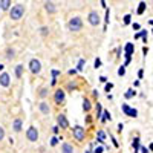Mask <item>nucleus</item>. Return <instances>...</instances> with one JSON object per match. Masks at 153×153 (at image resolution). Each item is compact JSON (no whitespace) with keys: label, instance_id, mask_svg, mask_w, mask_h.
<instances>
[{"label":"nucleus","instance_id":"423d86ee","mask_svg":"<svg viewBox=\"0 0 153 153\" xmlns=\"http://www.w3.org/2000/svg\"><path fill=\"white\" fill-rule=\"evenodd\" d=\"M87 20H89V23H91L92 26H98V25H100V16H98V12L97 11H91V12H89V16H87Z\"/></svg>","mask_w":153,"mask_h":153},{"label":"nucleus","instance_id":"09e8293b","mask_svg":"<svg viewBox=\"0 0 153 153\" xmlns=\"http://www.w3.org/2000/svg\"><path fill=\"white\" fill-rule=\"evenodd\" d=\"M69 74H71V75H74V74H76V71H75V69H71V71H69Z\"/></svg>","mask_w":153,"mask_h":153},{"label":"nucleus","instance_id":"a19ab883","mask_svg":"<svg viewBox=\"0 0 153 153\" xmlns=\"http://www.w3.org/2000/svg\"><path fill=\"white\" fill-rule=\"evenodd\" d=\"M68 87L72 91V89H76V84H75V83H69V86H68Z\"/></svg>","mask_w":153,"mask_h":153},{"label":"nucleus","instance_id":"39448f33","mask_svg":"<svg viewBox=\"0 0 153 153\" xmlns=\"http://www.w3.org/2000/svg\"><path fill=\"white\" fill-rule=\"evenodd\" d=\"M29 71H31L32 74H40V71H42V63L38 61L37 58H32V60L29 61Z\"/></svg>","mask_w":153,"mask_h":153},{"label":"nucleus","instance_id":"f8f14e48","mask_svg":"<svg viewBox=\"0 0 153 153\" xmlns=\"http://www.w3.org/2000/svg\"><path fill=\"white\" fill-rule=\"evenodd\" d=\"M45 8H46V11L49 12V14H54V12L57 11V8H55V5L52 2H46L45 3Z\"/></svg>","mask_w":153,"mask_h":153},{"label":"nucleus","instance_id":"4be33fe9","mask_svg":"<svg viewBox=\"0 0 153 153\" xmlns=\"http://www.w3.org/2000/svg\"><path fill=\"white\" fill-rule=\"evenodd\" d=\"M14 54H16V52H14V49H8V51H6V58L11 60L12 57H14Z\"/></svg>","mask_w":153,"mask_h":153},{"label":"nucleus","instance_id":"412c9836","mask_svg":"<svg viewBox=\"0 0 153 153\" xmlns=\"http://www.w3.org/2000/svg\"><path fill=\"white\" fill-rule=\"evenodd\" d=\"M144 11H146V3L141 2V3H139V8H138V14H143Z\"/></svg>","mask_w":153,"mask_h":153},{"label":"nucleus","instance_id":"58836bf2","mask_svg":"<svg viewBox=\"0 0 153 153\" xmlns=\"http://www.w3.org/2000/svg\"><path fill=\"white\" fill-rule=\"evenodd\" d=\"M60 74H61V72H60V71H55V69H54V71H52V76H54V78H55V80H57V76H58V75H60Z\"/></svg>","mask_w":153,"mask_h":153},{"label":"nucleus","instance_id":"1a4fd4ad","mask_svg":"<svg viewBox=\"0 0 153 153\" xmlns=\"http://www.w3.org/2000/svg\"><path fill=\"white\" fill-rule=\"evenodd\" d=\"M133 51H135L133 43H127V45H126V48H124V57H126V60H130V58H132Z\"/></svg>","mask_w":153,"mask_h":153},{"label":"nucleus","instance_id":"603ef678","mask_svg":"<svg viewBox=\"0 0 153 153\" xmlns=\"http://www.w3.org/2000/svg\"><path fill=\"white\" fill-rule=\"evenodd\" d=\"M135 153H138V152H135Z\"/></svg>","mask_w":153,"mask_h":153},{"label":"nucleus","instance_id":"b1692460","mask_svg":"<svg viewBox=\"0 0 153 153\" xmlns=\"http://www.w3.org/2000/svg\"><path fill=\"white\" fill-rule=\"evenodd\" d=\"M38 95H40L42 98H45V97L48 95V89H46V87H43V89H40V92H38Z\"/></svg>","mask_w":153,"mask_h":153},{"label":"nucleus","instance_id":"2f4dec72","mask_svg":"<svg viewBox=\"0 0 153 153\" xmlns=\"http://www.w3.org/2000/svg\"><path fill=\"white\" fill-rule=\"evenodd\" d=\"M103 152H104V147H103V146H98V147H97L92 153H103Z\"/></svg>","mask_w":153,"mask_h":153},{"label":"nucleus","instance_id":"3c124183","mask_svg":"<svg viewBox=\"0 0 153 153\" xmlns=\"http://www.w3.org/2000/svg\"><path fill=\"white\" fill-rule=\"evenodd\" d=\"M86 153H92V152H86Z\"/></svg>","mask_w":153,"mask_h":153},{"label":"nucleus","instance_id":"5701e85b","mask_svg":"<svg viewBox=\"0 0 153 153\" xmlns=\"http://www.w3.org/2000/svg\"><path fill=\"white\" fill-rule=\"evenodd\" d=\"M101 113H103V109H101V104H97V118H101Z\"/></svg>","mask_w":153,"mask_h":153},{"label":"nucleus","instance_id":"f704fd0d","mask_svg":"<svg viewBox=\"0 0 153 153\" xmlns=\"http://www.w3.org/2000/svg\"><path fill=\"white\" fill-rule=\"evenodd\" d=\"M124 74H126V68H124V66H121V68L118 69V75H120V76H123Z\"/></svg>","mask_w":153,"mask_h":153},{"label":"nucleus","instance_id":"c756f323","mask_svg":"<svg viewBox=\"0 0 153 153\" xmlns=\"http://www.w3.org/2000/svg\"><path fill=\"white\" fill-rule=\"evenodd\" d=\"M130 22H132V17L127 14V16H124V25H130Z\"/></svg>","mask_w":153,"mask_h":153},{"label":"nucleus","instance_id":"a878e982","mask_svg":"<svg viewBox=\"0 0 153 153\" xmlns=\"http://www.w3.org/2000/svg\"><path fill=\"white\" fill-rule=\"evenodd\" d=\"M139 37H143V42L147 43V31H141L139 32Z\"/></svg>","mask_w":153,"mask_h":153},{"label":"nucleus","instance_id":"37998d69","mask_svg":"<svg viewBox=\"0 0 153 153\" xmlns=\"http://www.w3.org/2000/svg\"><path fill=\"white\" fill-rule=\"evenodd\" d=\"M110 138H112V141H113V146H115V147H118V141H117V139H115L112 135H110Z\"/></svg>","mask_w":153,"mask_h":153},{"label":"nucleus","instance_id":"ddd939ff","mask_svg":"<svg viewBox=\"0 0 153 153\" xmlns=\"http://www.w3.org/2000/svg\"><path fill=\"white\" fill-rule=\"evenodd\" d=\"M61 153H74V147L68 143H65L61 146Z\"/></svg>","mask_w":153,"mask_h":153},{"label":"nucleus","instance_id":"aec40b11","mask_svg":"<svg viewBox=\"0 0 153 153\" xmlns=\"http://www.w3.org/2000/svg\"><path fill=\"white\" fill-rule=\"evenodd\" d=\"M132 147L135 149V152H138V149H139V138H135V139H133Z\"/></svg>","mask_w":153,"mask_h":153},{"label":"nucleus","instance_id":"f3484780","mask_svg":"<svg viewBox=\"0 0 153 153\" xmlns=\"http://www.w3.org/2000/svg\"><path fill=\"white\" fill-rule=\"evenodd\" d=\"M9 6H11V2H9V0H2V2H0V8H2V9H9Z\"/></svg>","mask_w":153,"mask_h":153},{"label":"nucleus","instance_id":"f257e3e1","mask_svg":"<svg viewBox=\"0 0 153 153\" xmlns=\"http://www.w3.org/2000/svg\"><path fill=\"white\" fill-rule=\"evenodd\" d=\"M23 14H25V6L22 3H17L9 9V16L12 20H20L23 17Z\"/></svg>","mask_w":153,"mask_h":153},{"label":"nucleus","instance_id":"9d476101","mask_svg":"<svg viewBox=\"0 0 153 153\" xmlns=\"http://www.w3.org/2000/svg\"><path fill=\"white\" fill-rule=\"evenodd\" d=\"M11 84V80H9V75L6 72H3L2 75H0V86L2 87H8Z\"/></svg>","mask_w":153,"mask_h":153},{"label":"nucleus","instance_id":"de8ad7c7","mask_svg":"<svg viewBox=\"0 0 153 153\" xmlns=\"http://www.w3.org/2000/svg\"><path fill=\"white\" fill-rule=\"evenodd\" d=\"M123 129H124V126L123 124H118V132H123Z\"/></svg>","mask_w":153,"mask_h":153},{"label":"nucleus","instance_id":"49530a36","mask_svg":"<svg viewBox=\"0 0 153 153\" xmlns=\"http://www.w3.org/2000/svg\"><path fill=\"white\" fill-rule=\"evenodd\" d=\"M139 28H141V26H139V25H138V23H133V29H136V31H138Z\"/></svg>","mask_w":153,"mask_h":153},{"label":"nucleus","instance_id":"4c0bfd02","mask_svg":"<svg viewBox=\"0 0 153 153\" xmlns=\"http://www.w3.org/2000/svg\"><path fill=\"white\" fill-rule=\"evenodd\" d=\"M98 68H101V60L100 58L95 60V69H98Z\"/></svg>","mask_w":153,"mask_h":153},{"label":"nucleus","instance_id":"ea45409f","mask_svg":"<svg viewBox=\"0 0 153 153\" xmlns=\"http://www.w3.org/2000/svg\"><path fill=\"white\" fill-rule=\"evenodd\" d=\"M109 16H110V14H109V9H106V19H104V22H106V25L109 23Z\"/></svg>","mask_w":153,"mask_h":153},{"label":"nucleus","instance_id":"a211bd4d","mask_svg":"<svg viewBox=\"0 0 153 153\" xmlns=\"http://www.w3.org/2000/svg\"><path fill=\"white\" fill-rule=\"evenodd\" d=\"M22 74H23V66H22V65L16 66V76H17V78H20Z\"/></svg>","mask_w":153,"mask_h":153},{"label":"nucleus","instance_id":"6ab92c4d","mask_svg":"<svg viewBox=\"0 0 153 153\" xmlns=\"http://www.w3.org/2000/svg\"><path fill=\"white\" fill-rule=\"evenodd\" d=\"M135 94H136L135 89H129V91H126V98H127V100H129V98H133Z\"/></svg>","mask_w":153,"mask_h":153},{"label":"nucleus","instance_id":"e433bc0d","mask_svg":"<svg viewBox=\"0 0 153 153\" xmlns=\"http://www.w3.org/2000/svg\"><path fill=\"white\" fill-rule=\"evenodd\" d=\"M48 31H49V29H48L46 26H43V28L40 29V32H42V35H48Z\"/></svg>","mask_w":153,"mask_h":153},{"label":"nucleus","instance_id":"c9c22d12","mask_svg":"<svg viewBox=\"0 0 153 153\" xmlns=\"http://www.w3.org/2000/svg\"><path fill=\"white\" fill-rule=\"evenodd\" d=\"M3 138H5V129H3L2 126H0V141H2Z\"/></svg>","mask_w":153,"mask_h":153},{"label":"nucleus","instance_id":"7c9ffc66","mask_svg":"<svg viewBox=\"0 0 153 153\" xmlns=\"http://www.w3.org/2000/svg\"><path fill=\"white\" fill-rule=\"evenodd\" d=\"M112 89H113V84H112V83H106V87H104V91H106V92H110Z\"/></svg>","mask_w":153,"mask_h":153},{"label":"nucleus","instance_id":"bb28decb","mask_svg":"<svg viewBox=\"0 0 153 153\" xmlns=\"http://www.w3.org/2000/svg\"><path fill=\"white\" fill-rule=\"evenodd\" d=\"M84 63H86L84 60H80V61H78V66H76V69H75V71H76V72L81 71V69H83V66H84Z\"/></svg>","mask_w":153,"mask_h":153},{"label":"nucleus","instance_id":"8fccbe9b","mask_svg":"<svg viewBox=\"0 0 153 153\" xmlns=\"http://www.w3.org/2000/svg\"><path fill=\"white\" fill-rule=\"evenodd\" d=\"M3 69H5V66H3V65H0V71H3Z\"/></svg>","mask_w":153,"mask_h":153},{"label":"nucleus","instance_id":"79ce46f5","mask_svg":"<svg viewBox=\"0 0 153 153\" xmlns=\"http://www.w3.org/2000/svg\"><path fill=\"white\" fill-rule=\"evenodd\" d=\"M100 81H101V83H106V81H107V78H106L104 75H101V76H100Z\"/></svg>","mask_w":153,"mask_h":153},{"label":"nucleus","instance_id":"a18cd8bd","mask_svg":"<svg viewBox=\"0 0 153 153\" xmlns=\"http://www.w3.org/2000/svg\"><path fill=\"white\" fill-rule=\"evenodd\" d=\"M143 75H144V71H143V69H139V72H138V76H139V78H143Z\"/></svg>","mask_w":153,"mask_h":153},{"label":"nucleus","instance_id":"cd10ccee","mask_svg":"<svg viewBox=\"0 0 153 153\" xmlns=\"http://www.w3.org/2000/svg\"><path fill=\"white\" fill-rule=\"evenodd\" d=\"M129 117H132V118L138 117V110H136V109H130V112H129Z\"/></svg>","mask_w":153,"mask_h":153},{"label":"nucleus","instance_id":"dca6fc26","mask_svg":"<svg viewBox=\"0 0 153 153\" xmlns=\"http://www.w3.org/2000/svg\"><path fill=\"white\" fill-rule=\"evenodd\" d=\"M83 109H84V112H89V110L92 109V104H91V101H89L87 98L83 100Z\"/></svg>","mask_w":153,"mask_h":153},{"label":"nucleus","instance_id":"20e7f679","mask_svg":"<svg viewBox=\"0 0 153 153\" xmlns=\"http://www.w3.org/2000/svg\"><path fill=\"white\" fill-rule=\"evenodd\" d=\"M26 138H28V141H31V143L38 141V130L35 129L34 126H32V127H29V129L26 130Z\"/></svg>","mask_w":153,"mask_h":153},{"label":"nucleus","instance_id":"c85d7f7f","mask_svg":"<svg viewBox=\"0 0 153 153\" xmlns=\"http://www.w3.org/2000/svg\"><path fill=\"white\" fill-rule=\"evenodd\" d=\"M123 112L127 115V117H129V112H130V107L127 106V104H123Z\"/></svg>","mask_w":153,"mask_h":153},{"label":"nucleus","instance_id":"7ed1b4c3","mask_svg":"<svg viewBox=\"0 0 153 153\" xmlns=\"http://www.w3.org/2000/svg\"><path fill=\"white\" fill-rule=\"evenodd\" d=\"M72 133H74V138L76 139V141H83V139L86 138V129H83L81 126H75L72 129Z\"/></svg>","mask_w":153,"mask_h":153},{"label":"nucleus","instance_id":"f03ea898","mask_svg":"<svg viewBox=\"0 0 153 153\" xmlns=\"http://www.w3.org/2000/svg\"><path fill=\"white\" fill-rule=\"evenodd\" d=\"M68 28H69V31H74V32L81 31V28H83L81 19H80V17H72V19L69 20V23H68Z\"/></svg>","mask_w":153,"mask_h":153},{"label":"nucleus","instance_id":"72a5a7b5","mask_svg":"<svg viewBox=\"0 0 153 153\" xmlns=\"http://www.w3.org/2000/svg\"><path fill=\"white\" fill-rule=\"evenodd\" d=\"M57 144H58V138H57V136H54L52 139H51V146L54 147V146H57Z\"/></svg>","mask_w":153,"mask_h":153},{"label":"nucleus","instance_id":"2eb2a0df","mask_svg":"<svg viewBox=\"0 0 153 153\" xmlns=\"http://www.w3.org/2000/svg\"><path fill=\"white\" fill-rule=\"evenodd\" d=\"M103 123H106V121H110L112 120V117H110V113L107 112V110H103V113H101V118H100Z\"/></svg>","mask_w":153,"mask_h":153},{"label":"nucleus","instance_id":"6e6552de","mask_svg":"<svg viewBox=\"0 0 153 153\" xmlns=\"http://www.w3.org/2000/svg\"><path fill=\"white\" fill-rule=\"evenodd\" d=\"M65 100H66V94H65V91L58 89V91L54 94V101H55L57 104H63V103H65Z\"/></svg>","mask_w":153,"mask_h":153},{"label":"nucleus","instance_id":"0eeeda50","mask_svg":"<svg viewBox=\"0 0 153 153\" xmlns=\"http://www.w3.org/2000/svg\"><path fill=\"white\" fill-rule=\"evenodd\" d=\"M57 123H58V129L61 127V129H68L69 127V121H68V118H66V115L65 113H60L58 117H57Z\"/></svg>","mask_w":153,"mask_h":153},{"label":"nucleus","instance_id":"473e14b6","mask_svg":"<svg viewBox=\"0 0 153 153\" xmlns=\"http://www.w3.org/2000/svg\"><path fill=\"white\" fill-rule=\"evenodd\" d=\"M138 152H141V153H150V152H149V149H147V147H144V146H139Z\"/></svg>","mask_w":153,"mask_h":153},{"label":"nucleus","instance_id":"c03bdc74","mask_svg":"<svg viewBox=\"0 0 153 153\" xmlns=\"http://www.w3.org/2000/svg\"><path fill=\"white\" fill-rule=\"evenodd\" d=\"M52 132H54V133H55V135H57V133H58V132H60V129H58V127H57V126H55V127H52Z\"/></svg>","mask_w":153,"mask_h":153},{"label":"nucleus","instance_id":"4468645a","mask_svg":"<svg viewBox=\"0 0 153 153\" xmlns=\"http://www.w3.org/2000/svg\"><path fill=\"white\" fill-rule=\"evenodd\" d=\"M22 124H23L22 120H19V118L14 120V123H12V129H14V132H20L22 130Z\"/></svg>","mask_w":153,"mask_h":153},{"label":"nucleus","instance_id":"393cba45","mask_svg":"<svg viewBox=\"0 0 153 153\" xmlns=\"http://www.w3.org/2000/svg\"><path fill=\"white\" fill-rule=\"evenodd\" d=\"M104 138H106V133L103 130H100L98 132V141H104Z\"/></svg>","mask_w":153,"mask_h":153},{"label":"nucleus","instance_id":"9b49d317","mask_svg":"<svg viewBox=\"0 0 153 153\" xmlns=\"http://www.w3.org/2000/svg\"><path fill=\"white\" fill-rule=\"evenodd\" d=\"M38 109H40V112L45 113V115H49V112H51V107H49V104L46 103V101H43V103L38 104Z\"/></svg>","mask_w":153,"mask_h":153}]
</instances>
